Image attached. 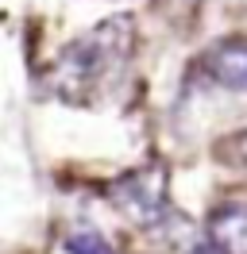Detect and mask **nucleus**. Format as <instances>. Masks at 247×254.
I'll return each instance as SVG.
<instances>
[{"instance_id": "1", "label": "nucleus", "mask_w": 247, "mask_h": 254, "mask_svg": "<svg viewBox=\"0 0 247 254\" xmlns=\"http://www.w3.org/2000/svg\"><path fill=\"white\" fill-rule=\"evenodd\" d=\"M127 54H131V19L116 16L101 23L97 31H89L85 39L70 43V50L62 54V65L77 81H89V77H101L108 65H120Z\"/></svg>"}, {"instance_id": "2", "label": "nucleus", "mask_w": 247, "mask_h": 254, "mask_svg": "<svg viewBox=\"0 0 247 254\" xmlns=\"http://www.w3.org/2000/svg\"><path fill=\"white\" fill-rule=\"evenodd\" d=\"M112 200L124 208V216H131L143 227H154V223H166L174 212H170L166 200V174L151 166V170H135V174L120 177L112 185Z\"/></svg>"}, {"instance_id": "3", "label": "nucleus", "mask_w": 247, "mask_h": 254, "mask_svg": "<svg viewBox=\"0 0 247 254\" xmlns=\"http://www.w3.org/2000/svg\"><path fill=\"white\" fill-rule=\"evenodd\" d=\"M205 77L213 81L216 89L228 93H247V39H220L205 50L201 58Z\"/></svg>"}, {"instance_id": "4", "label": "nucleus", "mask_w": 247, "mask_h": 254, "mask_svg": "<svg viewBox=\"0 0 247 254\" xmlns=\"http://www.w3.org/2000/svg\"><path fill=\"white\" fill-rule=\"evenodd\" d=\"M205 239L220 254H247V208L244 204L216 208L205 223Z\"/></svg>"}, {"instance_id": "5", "label": "nucleus", "mask_w": 247, "mask_h": 254, "mask_svg": "<svg viewBox=\"0 0 247 254\" xmlns=\"http://www.w3.org/2000/svg\"><path fill=\"white\" fill-rule=\"evenodd\" d=\"M66 254H116V251L97 231H74V235H66Z\"/></svg>"}, {"instance_id": "6", "label": "nucleus", "mask_w": 247, "mask_h": 254, "mask_svg": "<svg viewBox=\"0 0 247 254\" xmlns=\"http://www.w3.org/2000/svg\"><path fill=\"white\" fill-rule=\"evenodd\" d=\"M216 150H224V158L244 162V166H247V127H244V131H236V135H228V139H220Z\"/></svg>"}, {"instance_id": "7", "label": "nucleus", "mask_w": 247, "mask_h": 254, "mask_svg": "<svg viewBox=\"0 0 247 254\" xmlns=\"http://www.w3.org/2000/svg\"><path fill=\"white\" fill-rule=\"evenodd\" d=\"M189 254H220V251H216L213 243L205 239V243H193V247H189Z\"/></svg>"}]
</instances>
